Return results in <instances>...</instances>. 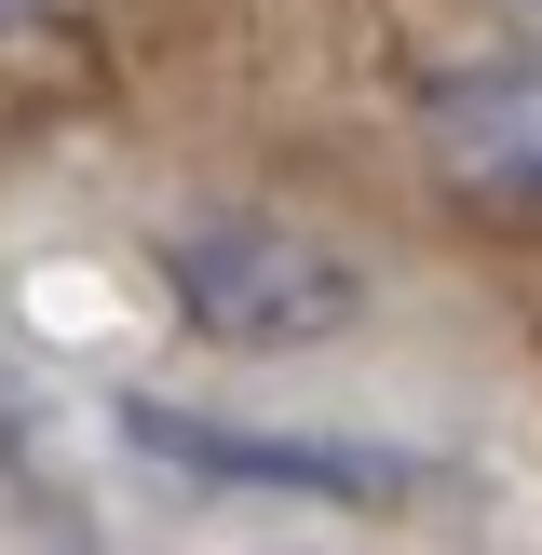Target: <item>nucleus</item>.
I'll use <instances>...</instances> for the list:
<instances>
[{
	"label": "nucleus",
	"mask_w": 542,
	"mask_h": 555,
	"mask_svg": "<svg viewBox=\"0 0 542 555\" xmlns=\"http://www.w3.org/2000/svg\"><path fill=\"white\" fill-rule=\"evenodd\" d=\"M163 285L231 352H298V339H325V325H352V298H366L352 258H325L285 217H190V231L163 244Z\"/></svg>",
	"instance_id": "1"
},
{
	"label": "nucleus",
	"mask_w": 542,
	"mask_h": 555,
	"mask_svg": "<svg viewBox=\"0 0 542 555\" xmlns=\"http://www.w3.org/2000/svg\"><path fill=\"white\" fill-rule=\"evenodd\" d=\"M122 434L217 488H298V502H393L406 488V461L339 448V434H244V421H190V406H122Z\"/></svg>",
	"instance_id": "2"
},
{
	"label": "nucleus",
	"mask_w": 542,
	"mask_h": 555,
	"mask_svg": "<svg viewBox=\"0 0 542 555\" xmlns=\"http://www.w3.org/2000/svg\"><path fill=\"white\" fill-rule=\"evenodd\" d=\"M502 14H542V0H502Z\"/></svg>",
	"instance_id": "6"
},
{
	"label": "nucleus",
	"mask_w": 542,
	"mask_h": 555,
	"mask_svg": "<svg viewBox=\"0 0 542 555\" xmlns=\"http://www.w3.org/2000/svg\"><path fill=\"white\" fill-rule=\"evenodd\" d=\"M54 14H68V0H0V27H54Z\"/></svg>",
	"instance_id": "4"
},
{
	"label": "nucleus",
	"mask_w": 542,
	"mask_h": 555,
	"mask_svg": "<svg viewBox=\"0 0 542 555\" xmlns=\"http://www.w3.org/2000/svg\"><path fill=\"white\" fill-rule=\"evenodd\" d=\"M421 163L461 190V204L542 217V68H475V81H434V108H421Z\"/></svg>",
	"instance_id": "3"
},
{
	"label": "nucleus",
	"mask_w": 542,
	"mask_h": 555,
	"mask_svg": "<svg viewBox=\"0 0 542 555\" xmlns=\"http://www.w3.org/2000/svg\"><path fill=\"white\" fill-rule=\"evenodd\" d=\"M0 448H14V393H0Z\"/></svg>",
	"instance_id": "5"
}]
</instances>
